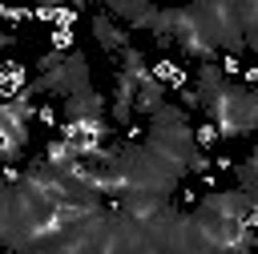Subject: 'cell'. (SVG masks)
I'll return each mask as SVG.
<instances>
[{
  "label": "cell",
  "instance_id": "cell-1",
  "mask_svg": "<svg viewBox=\"0 0 258 254\" xmlns=\"http://www.w3.org/2000/svg\"><path fill=\"white\" fill-rule=\"evenodd\" d=\"M93 32H97V40H101L105 48H121V52L129 48V28H117V24H109L105 16L93 24Z\"/></svg>",
  "mask_w": 258,
  "mask_h": 254
}]
</instances>
